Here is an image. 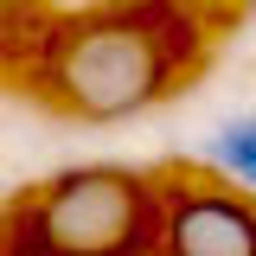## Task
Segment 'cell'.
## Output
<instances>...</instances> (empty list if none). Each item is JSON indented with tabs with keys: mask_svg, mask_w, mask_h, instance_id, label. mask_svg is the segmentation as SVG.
<instances>
[{
	"mask_svg": "<svg viewBox=\"0 0 256 256\" xmlns=\"http://www.w3.org/2000/svg\"><path fill=\"white\" fill-rule=\"evenodd\" d=\"M198 154L218 166L224 180H237V186L256 192V109H237V116H224L212 134H205V148Z\"/></svg>",
	"mask_w": 256,
	"mask_h": 256,
	"instance_id": "4",
	"label": "cell"
},
{
	"mask_svg": "<svg viewBox=\"0 0 256 256\" xmlns=\"http://www.w3.org/2000/svg\"><path fill=\"white\" fill-rule=\"evenodd\" d=\"M58 90L90 122L141 116L166 90V52H160L154 26H128V20L84 26L58 58Z\"/></svg>",
	"mask_w": 256,
	"mask_h": 256,
	"instance_id": "1",
	"label": "cell"
},
{
	"mask_svg": "<svg viewBox=\"0 0 256 256\" xmlns=\"http://www.w3.org/2000/svg\"><path fill=\"white\" fill-rule=\"evenodd\" d=\"M166 256H256V205L237 192H192L166 212Z\"/></svg>",
	"mask_w": 256,
	"mask_h": 256,
	"instance_id": "3",
	"label": "cell"
},
{
	"mask_svg": "<svg viewBox=\"0 0 256 256\" xmlns=\"http://www.w3.org/2000/svg\"><path fill=\"white\" fill-rule=\"evenodd\" d=\"M141 186L122 166H77L58 173L38 205V237L58 256H122L134 250Z\"/></svg>",
	"mask_w": 256,
	"mask_h": 256,
	"instance_id": "2",
	"label": "cell"
}]
</instances>
